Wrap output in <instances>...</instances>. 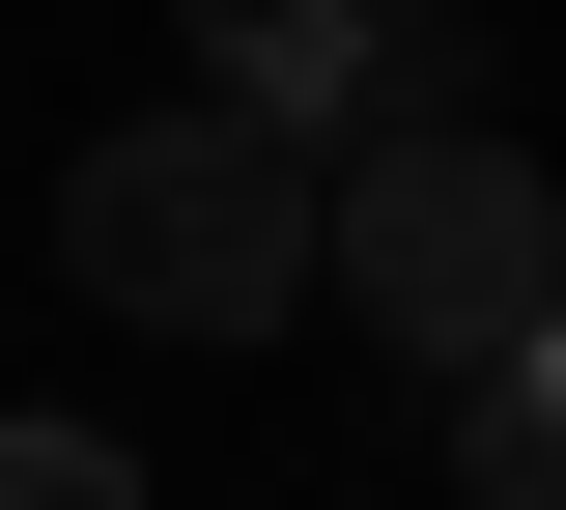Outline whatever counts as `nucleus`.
Wrapping results in <instances>:
<instances>
[{"instance_id":"nucleus-1","label":"nucleus","mask_w":566,"mask_h":510,"mask_svg":"<svg viewBox=\"0 0 566 510\" xmlns=\"http://www.w3.org/2000/svg\"><path fill=\"white\" fill-rule=\"evenodd\" d=\"M312 199H340V170L283 143V114L170 85V114H114V143L57 170V284L142 312V341H283V312H312Z\"/></svg>"},{"instance_id":"nucleus-2","label":"nucleus","mask_w":566,"mask_h":510,"mask_svg":"<svg viewBox=\"0 0 566 510\" xmlns=\"http://www.w3.org/2000/svg\"><path fill=\"white\" fill-rule=\"evenodd\" d=\"M312 284H340L397 368H510V341L566 312V199H538L510 114H368L340 199H312Z\"/></svg>"},{"instance_id":"nucleus-3","label":"nucleus","mask_w":566,"mask_h":510,"mask_svg":"<svg viewBox=\"0 0 566 510\" xmlns=\"http://www.w3.org/2000/svg\"><path fill=\"white\" fill-rule=\"evenodd\" d=\"M199 85L283 114V143H340V114H368V0H199Z\"/></svg>"},{"instance_id":"nucleus-4","label":"nucleus","mask_w":566,"mask_h":510,"mask_svg":"<svg viewBox=\"0 0 566 510\" xmlns=\"http://www.w3.org/2000/svg\"><path fill=\"white\" fill-rule=\"evenodd\" d=\"M453 510H566V312L510 368H453Z\"/></svg>"},{"instance_id":"nucleus-5","label":"nucleus","mask_w":566,"mask_h":510,"mask_svg":"<svg viewBox=\"0 0 566 510\" xmlns=\"http://www.w3.org/2000/svg\"><path fill=\"white\" fill-rule=\"evenodd\" d=\"M0 510H142V482H114L85 426H0Z\"/></svg>"}]
</instances>
